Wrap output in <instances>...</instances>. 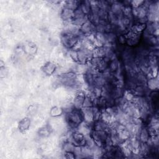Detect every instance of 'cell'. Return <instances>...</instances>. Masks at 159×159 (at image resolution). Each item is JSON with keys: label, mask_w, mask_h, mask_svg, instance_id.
<instances>
[{"label": "cell", "mask_w": 159, "mask_h": 159, "mask_svg": "<svg viewBox=\"0 0 159 159\" xmlns=\"http://www.w3.org/2000/svg\"><path fill=\"white\" fill-rule=\"evenodd\" d=\"M31 124V121L28 118H24L23 120H21L20 123V129L22 131H25V130H28Z\"/></svg>", "instance_id": "cell-1"}, {"label": "cell", "mask_w": 159, "mask_h": 159, "mask_svg": "<svg viewBox=\"0 0 159 159\" xmlns=\"http://www.w3.org/2000/svg\"><path fill=\"white\" fill-rule=\"evenodd\" d=\"M50 113L52 116H58L62 113V109L58 107H55L52 109Z\"/></svg>", "instance_id": "cell-3"}, {"label": "cell", "mask_w": 159, "mask_h": 159, "mask_svg": "<svg viewBox=\"0 0 159 159\" xmlns=\"http://www.w3.org/2000/svg\"><path fill=\"white\" fill-rule=\"evenodd\" d=\"M55 70V65L51 62H48L47 63H46L45 65V66L44 67V71L47 75H51L52 73H54Z\"/></svg>", "instance_id": "cell-2"}]
</instances>
